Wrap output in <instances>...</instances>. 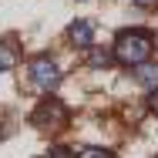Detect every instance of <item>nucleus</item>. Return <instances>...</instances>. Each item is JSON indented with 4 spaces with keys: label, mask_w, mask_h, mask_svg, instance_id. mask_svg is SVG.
I'll use <instances>...</instances> for the list:
<instances>
[{
    "label": "nucleus",
    "mask_w": 158,
    "mask_h": 158,
    "mask_svg": "<svg viewBox=\"0 0 158 158\" xmlns=\"http://www.w3.org/2000/svg\"><path fill=\"white\" fill-rule=\"evenodd\" d=\"M152 47H155L152 34L141 31V27H128V31H121L114 37V57H118V64H128V67L145 64L148 54H152Z\"/></svg>",
    "instance_id": "obj_1"
},
{
    "label": "nucleus",
    "mask_w": 158,
    "mask_h": 158,
    "mask_svg": "<svg viewBox=\"0 0 158 158\" xmlns=\"http://www.w3.org/2000/svg\"><path fill=\"white\" fill-rule=\"evenodd\" d=\"M64 121H67V108H64L61 101H54V98L40 101L31 111V125L40 128V131H54V128H61Z\"/></svg>",
    "instance_id": "obj_2"
},
{
    "label": "nucleus",
    "mask_w": 158,
    "mask_h": 158,
    "mask_svg": "<svg viewBox=\"0 0 158 158\" xmlns=\"http://www.w3.org/2000/svg\"><path fill=\"white\" fill-rule=\"evenodd\" d=\"M61 81V67L54 57H34L31 61V84L40 91H51L54 84Z\"/></svg>",
    "instance_id": "obj_3"
},
{
    "label": "nucleus",
    "mask_w": 158,
    "mask_h": 158,
    "mask_svg": "<svg viewBox=\"0 0 158 158\" xmlns=\"http://www.w3.org/2000/svg\"><path fill=\"white\" fill-rule=\"evenodd\" d=\"M67 40H71L74 47H91V44H94V24H91V20H74V24L67 27Z\"/></svg>",
    "instance_id": "obj_4"
},
{
    "label": "nucleus",
    "mask_w": 158,
    "mask_h": 158,
    "mask_svg": "<svg viewBox=\"0 0 158 158\" xmlns=\"http://www.w3.org/2000/svg\"><path fill=\"white\" fill-rule=\"evenodd\" d=\"M135 77H138V84L145 88V91H158V64H138L135 67Z\"/></svg>",
    "instance_id": "obj_5"
},
{
    "label": "nucleus",
    "mask_w": 158,
    "mask_h": 158,
    "mask_svg": "<svg viewBox=\"0 0 158 158\" xmlns=\"http://www.w3.org/2000/svg\"><path fill=\"white\" fill-rule=\"evenodd\" d=\"M14 64H17V47L10 40H0V74L3 71H14Z\"/></svg>",
    "instance_id": "obj_6"
},
{
    "label": "nucleus",
    "mask_w": 158,
    "mask_h": 158,
    "mask_svg": "<svg viewBox=\"0 0 158 158\" xmlns=\"http://www.w3.org/2000/svg\"><path fill=\"white\" fill-rule=\"evenodd\" d=\"M88 64H91V67H111V51H104V47H88Z\"/></svg>",
    "instance_id": "obj_7"
},
{
    "label": "nucleus",
    "mask_w": 158,
    "mask_h": 158,
    "mask_svg": "<svg viewBox=\"0 0 158 158\" xmlns=\"http://www.w3.org/2000/svg\"><path fill=\"white\" fill-rule=\"evenodd\" d=\"M77 158H114L108 148H98V145H88V148H81L77 152Z\"/></svg>",
    "instance_id": "obj_8"
},
{
    "label": "nucleus",
    "mask_w": 158,
    "mask_h": 158,
    "mask_svg": "<svg viewBox=\"0 0 158 158\" xmlns=\"http://www.w3.org/2000/svg\"><path fill=\"white\" fill-rule=\"evenodd\" d=\"M47 158H77L67 145H51V152H47Z\"/></svg>",
    "instance_id": "obj_9"
},
{
    "label": "nucleus",
    "mask_w": 158,
    "mask_h": 158,
    "mask_svg": "<svg viewBox=\"0 0 158 158\" xmlns=\"http://www.w3.org/2000/svg\"><path fill=\"white\" fill-rule=\"evenodd\" d=\"M138 7H152V3H158V0H135Z\"/></svg>",
    "instance_id": "obj_10"
},
{
    "label": "nucleus",
    "mask_w": 158,
    "mask_h": 158,
    "mask_svg": "<svg viewBox=\"0 0 158 158\" xmlns=\"http://www.w3.org/2000/svg\"><path fill=\"white\" fill-rule=\"evenodd\" d=\"M152 108L158 111V91H152Z\"/></svg>",
    "instance_id": "obj_11"
}]
</instances>
